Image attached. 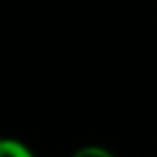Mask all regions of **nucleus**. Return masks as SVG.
Returning a JSON list of instances; mask_svg holds the SVG:
<instances>
[{"instance_id": "nucleus-1", "label": "nucleus", "mask_w": 157, "mask_h": 157, "mask_svg": "<svg viewBox=\"0 0 157 157\" xmlns=\"http://www.w3.org/2000/svg\"><path fill=\"white\" fill-rule=\"evenodd\" d=\"M0 157H33L32 151L19 140L0 139Z\"/></svg>"}, {"instance_id": "nucleus-2", "label": "nucleus", "mask_w": 157, "mask_h": 157, "mask_svg": "<svg viewBox=\"0 0 157 157\" xmlns=\"http://www.w3.org/2000/svg\"><path fill=\"white\" fill-rule=\"evenodd\" d=\"M74 157H113L109 151H105L104 148H96V146H89V148H82L80 151H76Z\"/></svg>"}]
</instances>
